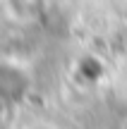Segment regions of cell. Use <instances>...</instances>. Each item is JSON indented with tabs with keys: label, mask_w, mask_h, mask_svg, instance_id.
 Wrapping results in <instances>:
<instances>
[{
	"label": "cell",
	"mask_w": 127,
	"mask_h": 129,
	"mask_svg": "<svg viewBox=\"0 0 127 129\" xmlns=\"http://www.w3.org/2000/svg\"><path fill=\"white\" fill-rule=\"evenodd\" d=\"M48 0H12V7L14 12L19 14L22 19H34L46 10Z\"/></svg>",
	"instance_id": "cell-1"
},
{
	"label": "cell",
	"mask_w": 127,
	"mask_h": 129,
	"mask_svg": "<svg viewBox=\"0 0 127 129\" xmlns=\"http://www.w3.org/2000/svg\"><path fill=\"white\" fill-rule=\"evenodd\" d=\"M122 129H127V122H122Z\"/></svg>",
	"instance_id": "cell-3"
},
{
	"label": "cell",
	"mask_w": 127,
	"mask_h": 129,
	"mask_svg": "<svg viewBox=\"0 0 127 129\" xmlns=\"http://www.w3.org/2000/svg\"><path fill=\"white\" fill-rule=\"evenodd\" d=\"M29 129H60V127H55V124H48V122H41V124H34V127H29Z\"/></svg>",
	"instance_id": "cell-2"
}]
</instances>
